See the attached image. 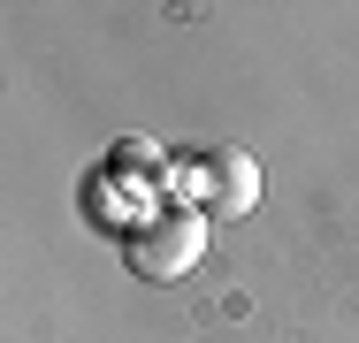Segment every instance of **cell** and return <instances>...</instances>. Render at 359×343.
Returning <instances> with one entry per match:
<instances>
[{
	"label": "cell",
	"instance_id": "obj_1",
	"mask_svg": "<svg viewBox=\"0 0 359 343\" xmlns=\"http://www.w3.org/2000/svg\"><path fill=\"white\" fill-rule=\"evenodd\" d=\"M199 244H207V221H199L191 206H176V214H153L138 237H130V267H138L145 282H176V274H191Z\"/></svg>",
	"mask_w": 359,
	"mask_h": 343
},
{
	"label": "cell",
	"instance_id": "obj_2",
	"mask_svg": "<svg viewBox=\"0 0 359 343\" xmlns=\"http://www.w3.org/2000/svg\"><path fill=\"white\" fill-rule=\"evenodd\" d=\"M191 199H207L215 214H252V206H260V168H252V153H207Z\"/></svg>",
	"mask_w": 359,
	"mask_h": 343
}]
</instances>
